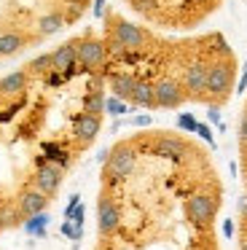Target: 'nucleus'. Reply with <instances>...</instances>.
I'll list each match as a JSON object with an SVG mask.
<instances>
[{
    "mask_svg": "<svg viewBox=\"0 0 247 250\" xmlns=\"http://www.w3.org/2000/svg\"><path fill=\"white\" fill-rule=\"evenodd\" d=\"M30 83H32V73L27 70V67L8 73V76L0 78V97H5V100L19 97V94H24L27 89H30Z\"/></svg>",
    "mask_w": 247,
    "mask_h": 250,
    "instance_id": "nucleus-4",
    "label": "nucleus"
},
{
    "mask_svg": "<svg viewBox=\"0 0 247 250\" xmlns=\"http://www.w3.org/2000/svg\"><path fill=\"white\" fill-rule=\"evenodd\" d=\"M30 49V38L19 30H3L0 33V57H14L19 51Z\"/></svg>",
    "mask_w": 247,
    "mask_h": 250,
    "instance_id": "nucleus-6",
    "label": "nucleus"
},
{
    "mask_svg": "<svg viewBox=\"0 0 247 250\" xmlns=\"http://www.w3.org/2000/svg\"><path fill=\"white\" fill-rule=\"evenodd\" d=\"M223 234H226V237H234V221H226L223 223Z\"/></svg>",
    "mask_w": 247,
    "mask_h": 250,
    "instance_id": "nucleus-13",
    "label": "nucleus"
},
{
    "mask_svg": "<svg viewBox=\"0 0 247 250\" xmlns=\"http://www.w3.org/2000/svg\"><path fill=\"white\" fill-rule=\"evenodd\" d=\"M196 135H202L204 140L209 143V146L215 143V140H212V132H209V126H207V124H199V126H196Z\"/></svg>",
    "mask_w": 247,
    "mask_h": 250,
    "instance_id": "nucleus-11",
    "label": "nucleus"
},
{
    "mask_svg": "<svg viewBox=\"0 0 247 250\" xmlns=\"http://www.w3.org/2000/svg\"><path fill=\"white\" fill-rule=\"evenodd\" d=\"M0 231H3V221H0Z\"/></svg>",
    "mask_w": 247,
    "mask_h": 250,
    "instance_id": "nucleus-15",
    "label": "nucleus"
},
{
    "mask_svg": "<svg viewBox=\"0 0 247 250\" xmlns=\"http://www.w3.org/2000/svg\"><path fill=\"white\" fill-rule=\"evenodd\" d=\"M75 250H78V248H75Z\"/></svg>",
    "mask_w": 247,
    "mask_h": 250,
    "instance_id": "nucleus-17",
    "label": "nucleus"
},
{
    "mask_svg": "<svg viewBox=\"0 0 247 250\" xmlns=\"http://www.w3.org/2000/svg\"><path fill=\"white\" fill-rule=\"evenodd\" d=\"M134 124H137V126H148L150 124V116H137V119H134Z\"/></svg>",
    "mask_w": 247,
    "mask_h": 250,
    "instance_id": "nucleus-14",
    "label": "nucleus"
},
{
    "mask_svg": "<svg viewBox=\"0 0 247 250\" xmlns=\"http://www.w3.org/2000/svg\"><path fill=\"white\" fill-rule=\"evenodd\" d=\"M100 129H102V116H97V113H81V119L75 121V126H73V137H75V143H78V146L86 151V148L97 140Z\"/></svg>",
    "mask_w": 247,
    "mask_h": 250,
    "instance_id": "nucleus-3",
    "label": "nucleus"
},
{
    "mask_svg": "<svg viewBox=\"0 0 247 250\" xmlns=\"http://www.w3.org/2000/svg\"><path fill=\"white\" fill-rule=\"evenodd\" d=\"M64 172H67V169H62L59 164H51V162L43 164V167H38L35 175H32V188L43 191L48 199H54L59 186H62V180H64Z\"/></svg>",
    "mask_w": 247,
    "mask_h": 250,
    "instance_id": "nucleus-2",
    "label": "nucleus"
},
{
    "mask_svg": "<svg viewBox=\"0 0 247 250\" xmlns=\"http://www.w3.org/2000/svg\"><path fill=\"white\" fill-rule=\"evenodd\" d=\"M236 143H239V169H242V191L239 196V250H247V100L239 113V126H236Z\"/></svg>",
    "mask_w": 247,
    "mask_h": 250,
    "instance_id": "nucleus-1",
    "label": "nucleus"
},
{
    "mask_svg": "<svg viewBox=\"0 0 247 250\" xmlns=\"http://www.w3.org/2000/svg\"><path fill=\"white\" fill-rule=\"evenodd\" d=\"M59 231H62L67 239H73V242H78V239L83 237V229H75V223L67 221V218H64V223H62V229H59Z\"/></svg>",
    "mask_w": 247,
    "mask_h": 250,
    "instance_id": "nucleus-9",
    "label": "nucleus"
},
{
    "mask_svg": "<svg viewBox=\"0 0 247 250\" xmlns=\"http://www.w3.org/2000/svg\"><path fill=\"white\" fill-rule=\"evenodd\" d=\"M48 202L51 199H48L43 191H38V188H24V191L16 194V205H19V210H21L24 218L35 215V212H43L48 207Z\"/></svg>",
    "mask_w": 247,
    "mask_h": 250,
    "instance_id": "nucleus-5",
    "label": "nucleus"
},
{
    "mask_svg": "<svg viewBox=\"0 0 247 250\" xmlns=\"http://www.w3.org/2000/svg\"><path fill=\"white\" fill-rule=\"evenodd\" d=\"M94 14L97 17H105V0H94Z\"/></svg>",
    "mask_w": 247,
    "mask_h": 250,
    "instance_id": "nucleus-12",
    "label": "nucleus"
},
{
    "mask_svg": "<svg viewBox=\"0 0 247 250\" xmlns=\"http://www.w3.org/2000/svg\"><path fill=\"white\" fill-rule=\"evenodd\" d=\"M105 110H107L110 116H121V113H129V110H132V105L110 94V97H105Z\"/></svg>",
    "mask_w": 247,
    "mask_h": 250,
    "instance_id": "nucleus-8",
    "label": "nucleus"
},
{
    "mask_svg": "<svg viewBox=\"0 0 247 250\" xmlns=\"http://www.w3.org/2000/svg\"><path fill=\"white\" fill-rule=\"evenodd\" d=\"M94 250H102V248H100V245H97V248H94Z\"/></svg>",
    "mask_w": 247,
    "mask_h": 250,
    "instance_id": "nucleus-16",
    "label": "nucleus"
},
{
    "mask_svg": "<svg viewBox=\"0 0 247 250\" xmlns=\"http://www.w3.org/2000/svg\"><path fill=\"white\" fill-rule=\"evenodd\" d=\"M196 126H199V121L193 119L191 113H183L180 119H177V129H183V132H191V135H193V132H196Z\"/></svg>",
    "mask_w": 247,
    "mask_h": 250,
    "instance_id": "nucleus-10",
    "label": "nucleus"
},
{
    "mask_svg": "<svg viewBox=\"0 0 247 250\" xmlns=\"http://www.w3.org/2000/svg\"><path fill=\"white\" fill-rule=\"evenodd\" d=\"M48 212L43 210V212H35V215H30V218H24L21 221V231L24 234H30V237H46V226H48Z\"/></svg>",
    "mask_w": 247,
    "mask_h": 250,
    "instance_id": "nucleus-7",
    "label": "nucleus"
}]
</instances>
